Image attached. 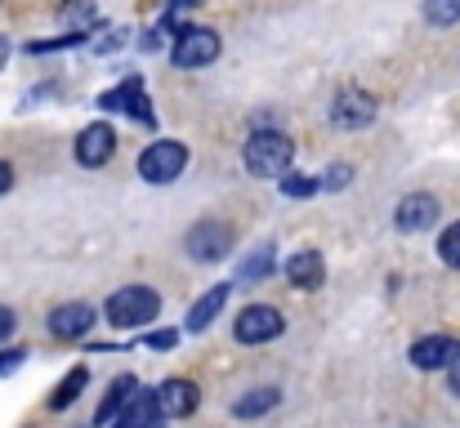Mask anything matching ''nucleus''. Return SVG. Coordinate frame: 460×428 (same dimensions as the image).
Here are the masks:
<instances>
[{
  "instance_id": "0eeeda50",
  "label": "nucleus",
  "mask_w": 460,
  "mask_h": 428,
  "mask_svg": "<svg viewBox=\"0 0 460 428\" xmlns=\"http://www.w3.org/2000/svg\"><path fill=\"white\" fill-rule=\"evenodd\" d=\"M460 362V339L456 335H425L411 344V366L416 371H452Z\"/></svg>"
},
{
  "instance_id": "c756f323",
  "label": "nucleus",
  "mask_w": 460,
  "mask_h": 428,
  "mask_svg": "<svg viewBox=\"0 0 460 428\" xmlns=\"http://www.w3.org/2000/svg\"><path fill=\"white\" fill-rule=\"evenodd\" d=\"M447 389H452V393H456V397H460V362H456V366H452V371H447Z\"/></svg>"
},
{
  "instance_id": "4be33fe9",
  "label": "nucleus",
  "mask_w": 460,
  "mask_h": 428,
  "mask_svg": "<svg viewBox=\"0 0 460 428\" xmlns=\"http://www.w3.org/2000/svg\"><path fill=\"white\" fill-rule=\"evenodd\" d=\"M425 18L434 27H452L460 18V0H425Z\"/></svg>"
},
{
  "instance_id": "c85d7f7f",
  "label": "nucleus",
  "mask_w": 460,
  "mask_h": 428,
  "mask_svg": "<svg viewBox=\"0 0 460 428\" xmlns=\"http://www.w3.org/2000/svg\"><path fill=\"white\" fill-rule=\"evenodd\" d=\"M9 188H13V165H9V161H0V197H4Z\"/></svg>"
},
{
  "instance_id": "7c9ffc66",
  "label": "nucleus",
  "mask_w": 460,
  "mask_h": 428,
  "mask_svg": "<svg viewBox=\"0 0 460 428\" xmlns=\"http://www.w3.org/2000/svg\"><path fill=\"white\" fill-rule=\"evenodd\" d=\"M4 63H9V36L0 31V67H4Z\"/></svg>"
},
{
  "instance_id": "aec40b11",
  "label": "nucleus",
  "mask_w": 460,
  "mask_h": 428,
  "mask_svg": "<svg viewBox=\"0 0 460 428\" xmlns=\"http://www.w3.org/2000/svg\"><path fill=\"white\" fill-rule=\"evenodd\" d=\"M58 22H63L67 31H85V27L99 22V4H94V0H63V4H58Z\"/></svg>"
},
{
  "instance_id": "7ed1b4c3",
  "label": "nucleus",
  "mask_w": 460,
  "mask_h": 428,
  "mask_svg": "<svg viewBox=\"0 0 460 428\" xmlns=\"http://www.w3.org/2000/svg\"><path fill=\"white\" fill-rule=\"evenodd\" d=\"M183 165H188V147L179 139H156L139 152V174H144L148 183H156V188L174 183V179L183 174Z\"/></svg>"
},
{
  "instance_id": "423d86ee",
  "label": "nucleus",
  "mask_w": 460,
  "mask_h": 428,
  "mask_svg": "<svg viewBox=\"0 0 460 428\" xmlns=\"http://www.w3.org/2000/svg\"><path fill=\"white\" fill-rule=\"evenodd\" d=\"M215 58H219V36H215L210 27H183V31L174 36V45H170V63H174L179 72L206 67V63H215Z\"/></svg>"
},
{
  "instance_id": "f257e3e1",
  "label": "nucleus",
  "mask_w": 460,
  "mask_h": 428,
  "mask_svg": "<svg viewBox=\"0 0 460 428\" xmlns=\"http://www.w3.org/2000/svg\"><path fill=\"white\" fill-rule=\"evenodd\" d=\"M242 161L255 179H282L291 174V161H296V143L287 139L282 130H255L246 147H242Z\"/></svg>"
},
{
  "instance_id": "473e14b6",
  "label": "nucleus",
  "mask_w": 460,
  "mask_h": 428,
  "mask_svg": "<svg viewBox=\"0 0 460 428\" xmlns=\"http://www.w3.org/2000/svg\"><path fill=\"white\" fill-rule=\"evenodd\" d=\"M170 4H197V0H170Z\"/></svg>"
},
{
  "instance_id": "5701e85b",
  "label": "nucleus",
  "mask_w": 460,
  "mask_h": 428,
  "mask_svg": "<svg viewBox=\"0 0 460 428\" xmlns=\"http://www.w3.org/2000/svg\"><path fill=\"white\" fill-rule=\"evenodd\" d=\"M322 183L317 179H308V174H282V197H291V201H305L313 197Z\"/></svg>"
},
{
  "instance_id": "bb28decb",
  "label": "nucleus",
  "mask_w": 460,
  "mask_h": 428,
  "mask_svg": "<svg viewBox=\"0 0 460 428\" xmlns=\"http://www.w3.org/2000/svg\"><path fill=\"white\" fill-rule=\"evenodd\" d=\"M144 344H148V348H161V353H165V348H174V344H179V335H174V330H153V335H148Z\"/></svg>"
},
{
  "instance_id": "a878e982",
  "label": "nucleus",
  "mask_w": 460,
  "mask_h": 428,
  "mask_svg": "<svg viewBox=\"0 0 460 428\" xmlns=\"http://www.w3.org/2000/svg\"><path fill=\"white\" fill-rule=\"evenodd\" d=\"M22 362H27V353H22V348H9V353H0V375H13Z\"/></svg>"
},
{
  "instance_id": "ddd939ff",
  "label": "nucleus",
  "mask_w": 460,
  "mask_h": 428,
  "mask_svg": "<svg viewBox=\"0 0 460 428\" xmlns=\"http://www.w3.org/2000/svg\"><path fill=\"white\" fill-rule=\"evenodd\" d=\"M156 402H161L165 420H188V415L197 411L201 393H197V384H192V380H165V384L156 389Z\"/></svg>"
},
{
  "instance_id": "2eb2a0df",
  "label": "nucleus",
  "mask_w": 460,
  "mask_h": 428,
  "mask_svg": "<svg viewBox=\"0 0 460 428\" xmlns=\"http://www.w3.org/2000/svg\"><path fill=\"white\" fill-rule=\"evenodd\" d=\"M135 393H139V380H135V375H117V380L108 384V397L99 402L94 420H99V424H112V420H121V415H126V406L135 402Z\"/></svg>"
},
{
  "instance_id": "6e6552de",
  "label": "nucleus",
  "mask_w": 460,
  "mask_h": 428,
  "mask_svg": "<svg viewBox=\"0 0 460 428\" xmlns=\"http://www.w3.org/2000/svg\"><path fill=\"white\" fill-rule=\"evenodd\" d=\"M99 108L103 112H130L135 121H144V126H153V103L144 99V81L139 76H126L117 90H108V94H99Z\"/></svg>"
},
{
  "instance_id": "9b49d317",
  "label": "nucleus",
  "mask_w": 460,
  "mask_h": 428,
  "mask_svg": "<svg viewBox=\"0 0 460 428\" xmlns=\"http://www.w3.org/2000/svg\"><path fill=\"white\" fill-rule=\"evenodd\" d=\"M438 197H429V192H411V197H402L398 201V210H394V223H398V232H425V228H434L438 223Z\"/></svg>"
},
{
  "instance_id": "f03ea898",
  "label": "nucleus",
  "mask_w": 460,
  "mask_h": 428,
  "mask_svg": "<svg viewBox=\"0 0 460 428\" xmlns=\"http://www.w3.org/2000/svg\"><path fill=\"white\" fill-rule=\"evenodd\" d=\"M103 312H108V321L117 330H144V326H153L156 317H161V294H156L153 285H121L103 303Z\"/></svg>"
},
{
  "instance_id": "1a4fd4ad",
  "label": "nucleus",
  "mask_w": 460,
  "mask_h": 428,
  "mask_svg": "<svg viewBox=\"0 0 460 428\" xmlns=\"http://www.w3.org/2000/svg\"><path fill=\"white\" fill-rule=\"evenodd\" d=\"M76 165H85V170H99V165H108L112 161V152H117V135H112V126H103V121H94V126H85L81 135H76Z\"/></svg>"
},
{
  "instance_id": "393cba45",
  "label": "nucleus",
  "mask_w": 460,
  "mask_h": 428,
  "mask_svg": "<svg viewBox=\"0 0 460 428\" xmlns=\"http://www.w3.org/2000/svg\"><path fill=\"white\" fill-rule=\"evenodd\" d=\"M349 179H353V165H331L326 174H322V188H331V192H340V188H349Z\"/></svg>"
},
{
  "instance_id": "cd10ccee",
  "label": "nucleus",
  "mask_w": 460,
  "mask_h": 428,
  "mask_svg": "<svg viewBox=\"0 0 460 428\" xmlns=\"http://www.w3.org/2000/svg\"><path fill=\"white\" fill-rule=\"evenodd\" d=\"M13 330H18V317H13V308H0V344H4Z\"/></svg>"
},
{
  "instance_id": "f3484780",
  "label": "nucleus",
  "mask_w": 460,
  "mask_h": 428,
  "mask_svg": "<svg viewBox=\"0 0 460 428\" xmlns=\"http://www.w3.org/2000/svg\"><path fill=\"white\" fill-rule=\"evenodd\" d=\"M121 420H130L135 428H165V411H161L156 393H135V402L126 406Z\"/></svg>"
},
{
  "instance_id": "412c9836",
  "label": "nucleus",
  "mask_w": 460,
  "mask_h": 428,
  "mask_svg": "<svg viewBox=\"0 0 460 428\" xmlns=\"http://www.w3.org/2000/svg\"><path fill=\"white\" fill-rule=\"evenodd\" d=\"M273 268H278V259H273V246H260L246 264H242V282H264V277H273Z\"/></svg>"
},
{
  "instance_id": "f8f14e48",
  "label": "nucleus",
  "mask_w": 460,
  "mask_h": 428,
  "mask_svg": "<svg viewBox=\"0 0 460 428\" xmlns=\"http://www.w3.org/2000/svg\"><path fill=\"white\" fill-rule=\"evenodd\" d=\"M45 326H49V335H54V339H67V344H72V339H85V335H90V326H94V308H90V303H81V299L58 303V308L49 312V321H45Z\"/></svg>"
},
{
  "instance_id": "b1692460",
  "label": "nucleus",
  "mask_w": 460,
  "mask_h": 428,
  "mask_svg": "<svg viewBox=\"0 0 460 428\" xmlns=\"http://www.w3.org/2000/svg\"><path fill=\"white\" fill-rule=\"evenodd\" d=\"M438 259L447 268H460V223H452L443 237H438Z\"/></svg>"
},
{
  "instance_id": "9d476101",
  "label": "nucleus",
  "mask_w": 460,
  "mask_h": 428,
  "mask_svg": "<svg viewBox=\"0 0 460 428\" xmlns=\"http://www.w3.org/2000/svg\"><path fill=\"white\" fill-rule=\"evenodd\" d=\"M326 117H331V126H340V130H362V126L376 121V99L362 94V90H344V94L326 108Z\"/></svg>"
},
{
  "instance_id": "4468645a",
  "label": "nucleus",
  "mask_w": 460,
  "mask_h": 428,
  "mask_svg": "<svg viewBox=\"0 0 460 428\" xmlns=\"http://www.w3.org/2000/svg\"><path fill=\"white\" fill-rule=\"evenodd\" d=\"M228 294H233V285H210L192 308H188V317H183V326H188V335H201V330H210V321L224 312V303H228Z\"/></svg>"
},
{
  "instance_id": "39448f33",
  "label": "nucleus",
  "mask_w": 460,
  "mask_h": 428,
  "mask_svg": "<svg viewBox=\"0 0 460 428\" xmlns=\"http://www.w3.org/2000/svg\"><path fill=\"white\" fill-rule=\"evenodd\" d=\"M287 330V317L273 308V303H251V308H242L237 312V321H233V335H237V344H273L278 335Z\"/></svg>"
},
{
  "instance_id": "dca6fc26",
  "label": "nucleus",
  "mask_w": 460,
  "mask_h": 428,
  "mask_svg": "<svg viewBox=\"0 0 460 428\" xmlns=\"http://www.w3.org/2000/svg\"><path fill=\"white\" fill-rule=\"evenodd\" d=\"M287 282L296 285V290H317V285L326 282L322 255H317V250H296V255L287 259Z\"/></svg>"
},
{
  "instance_id": "20e7f679",
  "label": "nucleus",
  "mask_w": 460,
  "mask_h": 428,
  "mask_svg": "<svg viewBox=\"0 0 460 428\" xmlns=\"http://www.w3.org/2000/svg\"><path fill=\"white\" fill-rule=\"evenodd\" d=\"M183 250H188L197 264H219V259L233 250V228H228L224 219H201V223L188 228Z\"/></svg>"
},
{
  "instance_id": "2f4dec72",
  "label": "nucleus",
  "mask_w": 460,
  "mask_h": 428,
  "mask_svg": "<svg viewBox=\"0 0 460 428\" xmlns=\"http://www.w3.org/2000/svg\"><path fill=\"white\" fill-rule=\"evenodd\" d=\"M117 428H135V424H130V420H117Z\"/></svg>"
},
{
  "instance_id": "a211bd4d",
  "label": "nucleus",
  "mask_w": 460,
  "mask_h": 428,
  "mask_svg": "<svg viewBox=\"0 0 460 428\" xmlns=\"http://www.w3.org/2000/svg\"><path fill=\"white\" fill-rule=\"evenodd\" d=\"M278 402H282V393H278L273 384H269V389H251L246 397L233 402V415H237V420H255V415H269Z\"/></svg>"
},
{
  "instance_id": "6ab92c4d",
  "label": "nucleus",
  "mask_w": 460,
  "mask_h": 428,
  "mask_svg": "<svg viewBox=\"0 0 460 428\" xmlns=\"http://www.w3.org/2000/svg\"><path fill=\"white\" fill-rule=\"evenodd\" d=\"M85 384H90V371H85V366H72V371L58 380V389H54L49 406H54V411H67V406H72V402L85 393Z\"/></svg>"
}]
</instances>
